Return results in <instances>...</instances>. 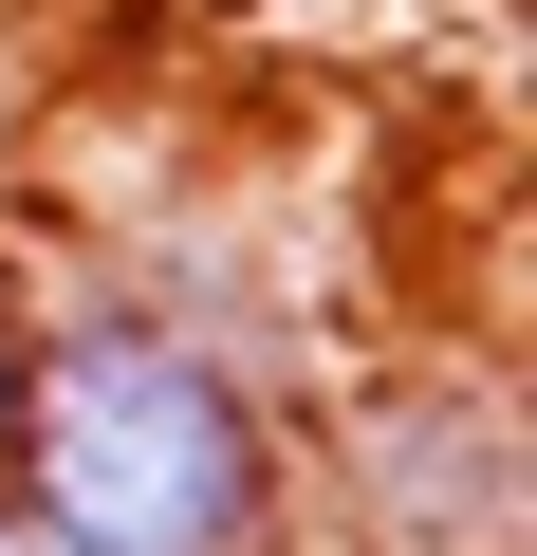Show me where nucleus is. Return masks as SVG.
Masks as SVG:
<instances>
[{"mask_svg":"<svg viewBox=\"0 0 537 556\" xmlns=\"http://www.w3.org/2000/svg\"><path fill=\"white\" fill-rule=\"evenodd\" d=\"M20 556H297V408L186 298H56L0 390Z\"/></svg>","mask_w":537,"mask_h":556,"instance_id":"obj_1","label":"nucleus"},{"mask_svg":"<svg viewBox=\"0 0 537 556\" xmlns=\"http://www.w3.org/2000/svg\"><path fill=\"white\" fill-rule=\"evenodd\" d=\"M20 334H38V278L0 260V390H20Z\"/></svg>","mask_w":537,"mask_h":556,"instance_id":"obj_2","label":"nucleus"}]
</instances>
